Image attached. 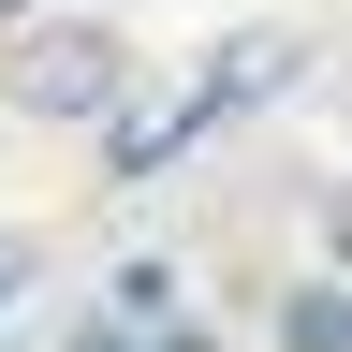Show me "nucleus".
<instances>
[{
    "instance_id": "6",
    "label": "nucleus",
    "mask_w": 352,
    "mask_h": 352,
    "mask_svg": "<svg viewBox=\"0 0 352 352\" xmlns=\"http://www.w3.org/2000/svg\"><path fill=\"white\" fill-rule=\"evenodd\" d=\"M30 15H44V0H0V30H30Z\"/></svg>"
},
{
    "instance_id": "3",
    "label": "nucleus",
    "mask_w": 352,
    "mask_h": 352,
    "mask_svg": "<svg viewBox=\"0 0 352 352\" xmlns=\"http://www.w3.org/2000/svg\"><path fill=\"white\" fill-rule=\"evenodd\" d=\"M279 338H294V352H352V294H294Z\"/></svg>"
},
{
    "instance_id": "4",
    "label": "nucleus",
    "mask_w": 352,
    "mask_h": 352,
    "mask_svg": "<svg viewBox=\"0 0 352 352\" xmlns=\"http://www.w3.org/2000/svg\"><path fill=\"white\" fill-rule=\"evenodd\" d=\"M59 352H162V323H118V308H88V323H74Z\"/></svg>"
},
{
    "instance_id": "5",
    "label": "nucleus",
    "mask_w": 352,
    "mask_h": 352,
    "mask_svg": "<svg viewBox=\"0 0 352 352\" xmlns=\"http://www.w3.org/2000/svg\"><path fill=\"white\" fill-rule=\"evenodd\" d=\"M323 250H338V264H352V191H338V206H323Z\"/></svg>"
},
{
    "instance_id": "2",
    "label": "nucleus",
    "mask_w": 352,
    "mask_h": 352,
    "mask_svg": "<svg viewBox=\"0 0 352 352\" xmlns=\"http://www.w3.org/2000/svg\"><path fill=\"white\" fill-rule=\"evenodd\" d=\"M264 88H294V44H235V59H220V74H191V88H176L162 118H132L118 147H103V176H162L176 147H206V132L235 118V103H264Z\"/></svg>"
},
{
    "instance_id": "1",
    "label": "nucleus",
    "mask_w": 352,
    "mask_h": 352,
    "mask_svg": "<svg viewBox=\"0 0 352 352\" xmlns=\"http://www.w3.org/2000/svg\"><path fill=\"white\" fill-rule=\"evenodd\" d=\"M118 88H132V59H118V30H103V15L44 0V15L15 30V103H30V118H103Z\"/></svg>"
}]
</instances>
